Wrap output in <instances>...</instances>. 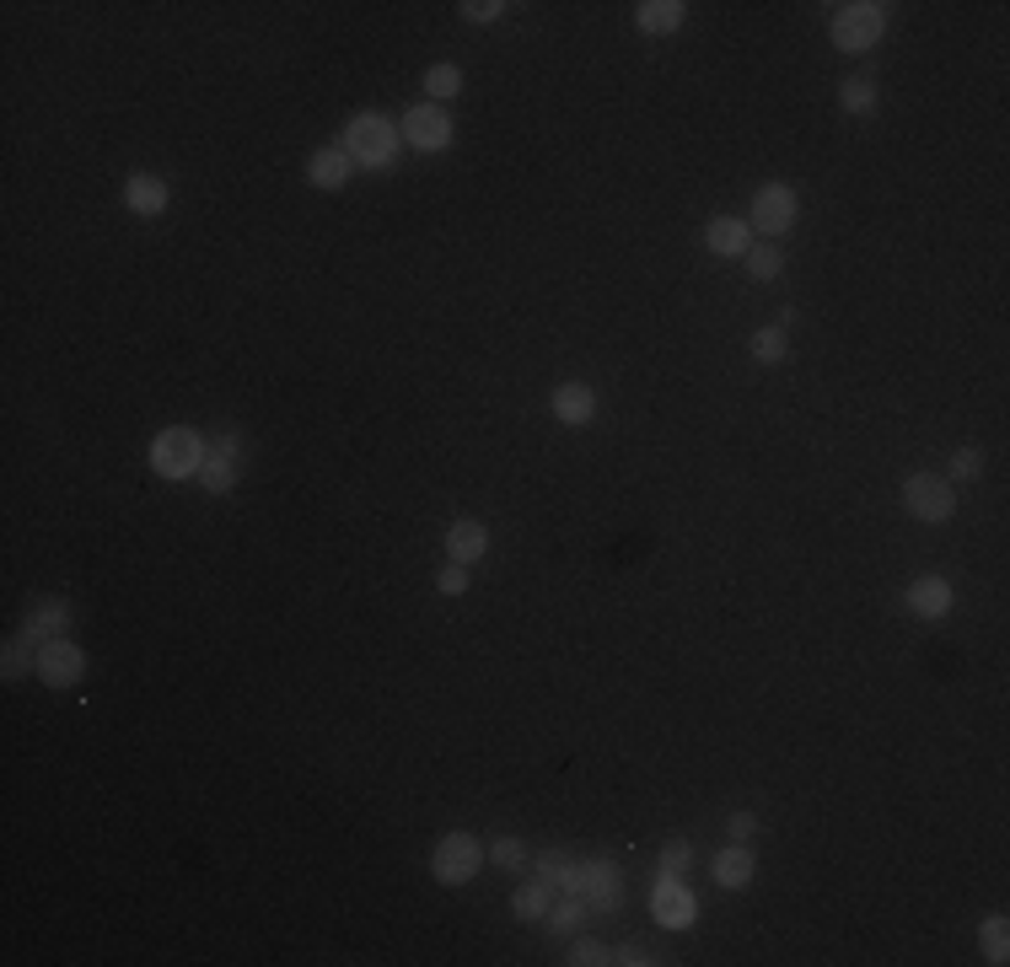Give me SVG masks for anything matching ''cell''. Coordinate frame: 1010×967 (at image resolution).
<instances>
[{
	"mask_svg": "<svg viewBox=\"0 0 1010 967\" xmlns=\"http://www.w3.org/2000/svg\"><path fill=\"white\" fill-rule=\"evenodd\" d=\"M398 145H403V129L392 125L387 114H355L350 125H344V151H350V162L355 167H392V156H398Z\"/></svg>",
	"mask_w": 1010,
	"mask_h": 967,
	"instance_id": "obj_1",
	"label": "cell"
},
{
	"mask_svg": "<svg viewBox=\"0 0 1010 967\" xmlns=\"http://www.w3.org/2000/svg\"><path fill=\"white\" fill-rule=\"evenodd\" d=\"M151 468L162 479H199V468H204V436L189 431V425H167L151 441Z\"/></svg>",
	"mask_w": 1010,
	"mask_h": 967,
	"instance_id": "obj_2",
	"label": "cell"
},
{
	"mask_svg": "<svg viewBox=\"0 0 1010 967\" xmlns=\"http://www.w3.org/2000/svg\"><path fill=\"white\" fill-rule=\"evenodd\" d=\"M833 44L844 49V55H860V49H871L877 38L886 33V5L882 0H855V5H833Z\"/></svg>",
	"mask_w": 1010,
	"mask_h": 967,
	"instance_id": "obj_3",
	"label": "cell"
},
{
	"mask_svg": "<svg viewBox=\"0 0 1010 967\" xmlns=\"http://www.w3.org/2000/svg\"><path fill=\"white\" fill-rule=\"evenodd\" d=\"M565 893L586 898L591 913H613L624 903V871L613 860H575V876H569Z\"/></svg>",
	"mask_w": 1010,
	"mask_h": 967,
	"instance_id": "obj_4",
	"label": "cell"
},
{
	"mask_svg": "<svg viewBox=\"0 0 1010 967\" xmlns=\"http://www.w3.org/2000/svg\"><path fill=\"white\" fill-rule=\"evenodd\" d=\"M479 865H484V844L473 834H442L436 838V849H431V871H436V882L442 887H462V882H473L479 876Z\"/></svg>",
	"mask_w": 1010,
	"mask_h": 967,
	"instance_id": "obj_5",
	"label": "cell"
},
{
	"mask_svg": "<svg viewBox=\"0 0 1010 967\" xmlns=\"http://www.w3.org/2000/svg\"><path fill=\"white\" fill-rule=\"evenodd\" d=\"M243 462H248L243 431H221V436H210V441H204V468H199V484H204L210 495H226V490L237 484Z\"/></svg>",
	"mask_w": 1010,
	"mask_h": 967,
	"instance_id": "obj_6",
	"label": "cell"
},
{
	"mask_svg": "<svg viewBox=\"0 0 1010 967\" xmlns=\"http://www.w3.org/2000/svg\"><path fill=\"white\" fill-rule=\"evenodd\" d=\"M33 672H38L49 688H75V683L86 677V656H81V645L64 635V640H49V645L33 650Z\"/></svg>",
	"mask_w": 1010,
	"mask_h": 967,
	"instance_id": "obj_7",
	"label": "cell"
},
{
	"mask_svg": "<svg viewBox=\"0 0 1010 967\" xmlns=\"http://www.w3.org/2000/svg\"><path fill=\"white\" fill-rule=\"evenodd\" d=\"M903 506H908V516H919V521H947V516L956 511V490H951V479L914 473V479L903 484Z\"/></svg>",
	"mask_w": 1010,
	"mask_h": 967,
	"instance_id": "obj_8",
	"label": "cell"
},
{
	"mask_svg": "<svg viewBox=\"0 0 1010 967\" xmlns=\"http://www.w3.org/2000/svg\"><path fill=\"white\" fill-rule=\"evenodd\" d=\"M796 210H801V199H796V189H790V184H763V193L753 199V215H748V226H753V232H763V237H779V232L796 221Z\"/></svg>",
	"mask_w": 1010,
	"mask_h": 967,
	"instance_id": "obj_9",
	"label": "cell"
},
{
	"mask_svg": "<svg viewBox=\"0 0 1010 967\" xmlns=\"http://www.w3.org/2000/svg\"><path fill=\"white\" fill-rule=\"evenodd\" d=\"M75 608L64 597H33L27 602V618H22V640L27 645H49V640H64Z\"/></svg>",
	"mask_w": 1010,
	"mask_h": 967,
	"instance_id": "obj_10",
	"label": "cell"
},
{
	"mask_svg": "<svg viewBox=\"0 0 1010 967\" xmlns=\"http://www.w3.org/2000/svg\"><path fill=\"white\" fill-rule=\"evenodd\" d=\"M403 140H409L414 151H442L446 140H451V119H446L442 103H414V108L403 114Z\"/></svg>",
	"mask_w": 1010,
	"mask_h": 967,
	"instance_id": "obj_11",
	"label": "cell"
},
{
	"mask_svg": "<svg viewBox=\"0 0 1010 967\" xmlns=\"http://www.w3.org/2000/svg\"><path fill=\"white\" fill-rule=\"evenodd\" d=\"M650 913H656V924L661 930H689L694 924V893L678 882V876H661L656 882V893H650Z\"/></svg>",
	"mask_w": 1010,
	"mask_h": 967,
	"instance_id": "obj_12",
	"label": "cell"
},
{
	"mask_svg": "<svg viewBox=\"0 0 1010 967\" xmlns=\"http://www.w3.org/2000/svg\"><path fill=\"white\" fill-rule=\"evenodd\" d=\"M350 151L344 145H322V151H313L307 156V178H313V189H322V193H339L344 184H350Z\"/></svg>",
	"mask_w": 1010,
	"mask_h": 967,
	"instance_id": "obj_13",
	"label": "cell"
},
{
	"mask_svg": "<svg viewBox=\"0 0 1010 967\" xmlns=\"http://www.w3.org/2000/svg\"><path fill=\"white\" fill-rule=\"evenodd\" d=\"M903 602H908V613H914V618H947L951 613V586L941 576H919V580H908Z\"/></svg>",
	"mask_w": 1010,
	"mask_h": 967,
	"instance_id": "obj_14",
	"label": "cell"
},
{
	"mask_svg": "<svg viewBox=\"0 0 1010 967\" xmlns=\"http://www.w3.org/2000/svg\"><path fill=\"white\" fill-rule=\"evenodd\" d=\"M549 409H554L565 425H591V420H597V392L586 382H560L549 392Z\"/></svg>",
	"mask_w": 1010,
	"mask_h": 967,
	"instance_id": "obj_15",
	"label": "cell"
},
{
	"mask_svg": "<svg viewBox=\"0 0 1010 967\" xmlns=\"http://www.w3.org/2000/svg\"><path fill=\"white\" fill-rule=\"evenodd\" d=\"M704 248L720 253V258H742L753 248V226H748V221H731V215H715V221L704 226Z\"/></svg>",
	"mask_w": 1010,
	"mask_h": 967,
	"instance_id": "obj_16",
	"label": "cell"
},
{
	"mask_svg": "<svg viewBox=\"0 0 1010 967\" xmlns=\"http://www.w3.org/2000/svg\"><path fill=\"white\" fill-rule=\"evenodd\" d=\"M484 549H490V538H484V527H479L473 516H462V521L446 527V554H451V565H473V559H484Z\"/></svg>",
	"mask_w": 1010,
	"mask_h": 967,
	"instance_id": "obj_17",
	"label": "cell"
},
{
	"mask_svg": "<svg viewBox=\"0 0 1010 967\" xmlns=\"http://www.w3.org/2000/svg\"><path fill=\"white\" fill-rule=\"evenodd\" d=\"M167 199H173V193H167V184H162L156 173H134V178L125 184V204L134 210V215H162V210H167Z\"/></svg>",
	"mask_w": 1010,
	"mask_h": 967,
	"instance_id": "obj_18",
	"label": "cell"
},
{
	"mask_svg": "<svg viewBox=\"0 0 1010 967\" xmlns=\"http://www.w3.org/2000/svg\"><path fill=\"white\" fill-rule=\"evenodd\" d=\"M683 16H689V5L683 0H645V5H634V22H639V33H678L683 27Z\"/></svg>",
	"mask_w": 1010,
	"mask_h": 967,
	"instance_id": "obj_19",
	"label": "cell"
},
{
	"mask_svg": "<svg viewBox=\"0 0 1010 967\" xmlns=\"http://www.w3.org/2000/svg\"><path fill=\"white\" fill-rule=\"evenodd\" d=\"M753 871H758V860H753V849H748V844H731V849H720V854H715V882H720V887H731V893H737V887H748V882H753Z\"/></svg>",
	"mask_w": 1010,
	"mask_h": 967,
	"instance_id": "obj_20",
	"label": "cell"
},
{
	"mask_svg": "<svg viewBox=\"0 0 1010 967\" xmlns=\"http://www.w3.org/2000/svg\"><path fill=\"white\" fill-rule=\"evenodd\" d=\"M586 913H591L586 898L565 893L560 903H549V913H543V919H549V930H554V935H569V930H580V924H586Z\"/></svg>",
	"mask_w": 1010,
	"mask_h": 967,
	"instance_id": "obj_21",
	"label": "cell"
},
{
	"mask_svg": "<svg viewBox=\"0 0 1010 967\" xmlns=\"http://www.w3.org/2000/svg\"><path fill=\"white\" fill-rule=\"evenodd\" d=\"M978 941H984V963L1006 967L1010 963V919H984V930H978Z\"/></svg>",
	"mask_w": 1010,
	"mask_h": 967,
	"instance_id": "obj_22",
	"label": "cell"
},
{
	"mask_svg": "<svg viewBox=\"0 0 1010 967\" xmlns=\"http://www.w3.org/2000/svg\"><path fill=\"white\" fill-rule=\"evenodd\" d=\"M510 908H516V919L538 924V919L549 913V882H521V887H516V898H510Z\"/></svg>",
	"mask_w": 1010,
	"mask_h": 967,
	"instance_id": "obj_23",
	"label": "cell"
},
{
	"mask_svg": "<svg viewBox=\"0 0 1010 967\" xmlns=\"http://www.w3.org/2000/svg\"><path fill=\"white\" fill-rule=\"evenodd\" d=\"M462 92V70L457 64H431L425 70V97H457Z\"/></svg>",
	"mask_w": 1010,
	"mask_h": 967,
	"instance_id": "obj_24",
	"label": "cell"
},
{
	"mask_svg": "<svg viewBox=\"0 0 1010 967\" xmlns=\"http://www.w3.org/2000/svg\"><path fill=\"white\" fill-rule=\"evenodd\" d=\"M569 876H575V860H569L565 849H554V854H543V860H538V882H549V887H560V893H565Z\"/></svg>",
	"mask_w": 1010,
	"mask_h": 967,
	"instance_id": "obj_25",
	"label": "cell"
},
{
	"mask_svg": "<svg viewBox=\"0 0 1010 967\" xmlns=\"http://www.w3.org/2000/svg\"><path fill=\"white\" fill-rule=\"evenodd\" d=\"M838 103H844V114H871L877 108V86L871 81H844L838 86Z\"/></svg>",
	"mask_w": 1010,
	"mask_h": 967,
	"instance_id": "obj_26",
	"label": "cell"
},
{
	"mask_svg": "<svg viewBox=\"0 0 1010 967\" xmlns=\"http://www.w3.org/2000/svg\"><path fill=\"white\" fill-rule=\"evenodd\" d=\"M753 361H763V366L785 361V322H779V328H758L753 333Z\"/></svg>",
	"mask_w": 1010,
	"mask_h": 967,
	"instance_id": "obj_27",
	"label": "cell"
},
{
	"mask_svg": "<svg viewBox=\"0 0 1010 967\" xmlns=\"http://www.w3.org/2000/svg\"><path fill=\"white\" fill-rule=\"evenodd\" d=\"M484 854H490V860H495V865H501V871H521V865H527V860H532V854H527V844H521V838H495V844H490V849H484Z\"/></svg>",
	"mask_w": 1010,
	"mask_h": 967,
	"instance_id": "obj_28",
	"label": "cell"
},
{
	"mask_svg": "<svg viewBox=\"0 0 1010 967\" xmlns=\"http://www.w3.org/2000/svg\"><path fill=\"white\" fill-rule=\"evenodd\" d=\"M742 258H748V274H753V280H774V274L785 269V258H779V248H774V243H763V248H748Z\"/></svg>",
	"mask_w": 1010,
	"mask_h": 967,
	"instance_id": "obj_29",
	"label": "cell"
},
{
	"mask_svg": "<svg viewBox=\"0 0 1010 967\" xmlns=\"http://www.w3.org/2000/svg\"><path fill=\"white\" fill-rule=\"evenodd\" d=\"M689 860H694V844L689 838H667L661 844V876H683Z\"/></svg>",
	"mask_w": 1010,
	"mask_h": 967,
	"instance_id": "obj_30",
	"label": "cell"
},
{
	"mask_svg": "<svg viewBox=\"0 0 1010 967\" xmlns=\"http://www.w3.org/2000/svg\"><path fill=\"white\" fill-rule=\"evenodd\" d=\"M947 473L951 479H973V473H984V451L978 447H956L951 451V462H947Z\"/></svg>",
	"mask_w": 1010,
	"mask_h": 967,
	"instance_id": "obj_31",
	"label": "cell"
},
{
	"mask_svg": "<svg viewBox=\"0 0 1010 967\" xmlns=\"http://www.w3.org/2000/svg\"><path fill=\"white\" fill-rule=\"evenodd\" d=\"M27 650H38V645H27L22 635H16V640L5 645V677H11V683H16L22 672H27Z\"/></svg>",
	"mask_w": 1010,
	"mask_h": 967,
	"instance_id": "obj_32",
	"label": "cell"
},
{
	"mask_svg": "<svg viewBox=\"0 0 1010 967\" xmlns=\"http://www.w3.org/2000/svg\"><path fill=\"white\" fill-rule=\"evenodd\" d=\"M462 16L468 22H495V16H505V0H462Z\"/></svg>",
	"mask_w": 1010,
	"mask_h": 967,
	"instance_id": "obj_33",
	"label": "cell"
},
{
	"mask_svg": "<svg viewBox=\"0 0 1010 967\" xmlns=\"http://www.w3.org/2000/svg\"><path fill=\"white\" fill-rule=\"evenodd\" d=\"M569 963L575 967H597V963H608V952H602L597 941H575V946H569Z\"/></svg>",
	"mask_w": 1010,
	"mask_h": 967,
	"instance_id": "obj_34",
	"label": "cell"
},
{
	"mask_svg": "<svg viewBox=\"0 0 1010 967\" xmlns=\"http://www.w3.org/2000/svg\"><path fill=\"white\" fill-rule=\"evenodd\" d=\"M436 586H442L446 597H462L468 591V565H446L442 576H436Z\"/></svg>",
	"mask_w": 1010,
	"mask_h": 967,
	"instance_id": "obj_35",
	"label": "cell"
},
{
	"mask_svg": "<svg viewBox=\"0 0 1010 967\" xmlns=\"http://www.w3.org/2000/svg\"><path fill=\"white\" fill-rule=\"evenodd\" d=\"M726 828H731V844H748V838L758 834V817H753V812H737Z\"/></svg>",
	"mask_w": 1010,
	"mask_h": 967,
	"instance_id": "obj_36",
	"label": "cell"
},
{
	"mask_svg": "<svg viewBox=\"0 0 1010 967\" xmlns=\"http://www.w3.org/2000/svg\"><path fill=\"white\" fill-rule=\"evenodd\" d=\"M608 963H624V967H645V963H650V952H639V946H619V952H613V957H608Z\"/></svg>",
	"mask_w": 1010,
	"mask_h": 967,
	"instance_id": "obj_37",
	"label": "cell"
}]
</instances>
